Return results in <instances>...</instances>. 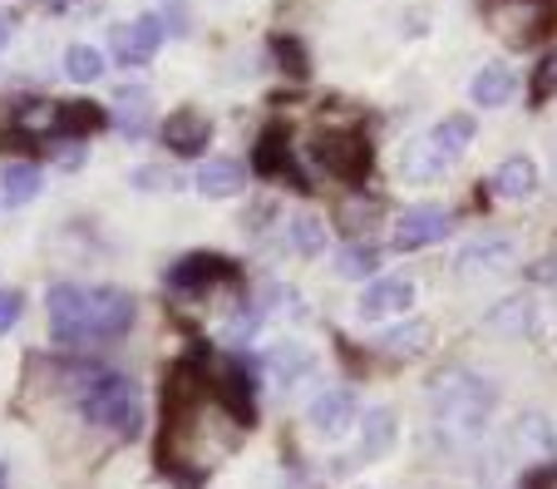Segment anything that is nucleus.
Here are the masks:
<instances>
[{"mask_svg": "<svg viewBox=\"0 0 557 489\" xmlns=\"http://www.w3.org/2000/svg\"><path fill=\"white\" fill-rule=\"evenodd\" d=\"M163 35H169L163 15H138L134 25H119V30L109 35V54H114L119 64H148L158 54V45H163Z\"/></svg>", "mask_w": 557, "mask_h": 489, "instance_id": "nucleus-10", "label": "nucleus"}, {"mask_svg": "<svg viewBox=\"0 0 557 489\" xmlns=\"http://www.w3.org/2000/svg\"><path fill=\"white\" fill-rule=\"evenodd\" d=\"M533 321H537V311H533V302H528V297H508L504 307L488 311V327L504 331V337H528V331H533Z\"/></svg>", "mask_w": 557, "mask_h": 489, "instance_id": "nucleus-21", "label": "nucleus"}, {"mask_svg": "<svg viewBox=\"0 0 557 489\" xmlns=\"http://www.w3.org/2000/svg\"><path fill=\"white\" fill-rule=\"evenodd\" d=\"M40 188H45V179H40V169H35V163H11V169L0 173V193H5V203H11V208L30 203Z\"/></svg>", "mask_w": 557, "mask_h": 489, "instance_id": "nucleus-22", "label": "nucleus"}, {"mask_svg": "<svg viewBox=\"0 0 557 489\" xmlns=\"http://www.w3.org/2000/svg\"><path fill=\"white\" fill-rule=\"evenodd\" d=\"M306 366H311V352H306V346H296V341H282V346H272V352L262 356V371L272 376L276 386L301 381L296 371H306Z\"/></svg>", "mask_w": 557, "mask_h": 489, "instance_id": "nucleus-19", "label": "nucleus"}, {"mask_svg": "<svg viewBox=\"0 0 557 489\" xmlns=\"http://www.w3.org/2000/svg\"><path fill=\"white\" fill-rule=\"evenodd\" d=\"M414 297H420V292H414L410 277H375V282L360 292L356 311L366 321H385V317H400V311H410Z\"/></svg>", "mask_w": 557, "mask_h": 489, "instance_id": "nucleus-11", "label": "nucleus"}, {"mask_svg": "<svg viewBox=\"0 0 557 489\" xmlns=\"http://www.w3.org/2000/svg\"><path fill=\"white\" fill-rule=\"evenodd\" d=\"M257 173L262 179H282V183H301V169H296V154L292 144H286V129H267L262 138H257Z\"/></svg>", "mask_w": 557, "mask_h": 489, "instance_id": "nucleus-14", "label": "nucleus"}, {"mask_svg": "<svg viewBox=\"0 0 557 489\" xmlns=\"http://www.w3.org/2000/svg\"><path fill=\"white\" fill-rule=\"evenodd\" d=\"M375 346L385 356H420V352H430V327L424 321H400L385 337H375Z\"/></svg>", "mask_w": 557, "mask_h": 489, "instance_id": "nucleus-20", "label": "nucleus"}, {"mask_svg": "<svg viewBox=\"0 0 557 489\" xmlns=\"http://www.w3.org/2000/svg\"><path fill=\"white\" fill-rule=\"evenodd\" d=\"M79 411L104 426L109 436L128 440L144 426V401H138V386L128 381L124 371H85V386H79Z\"/></svg>", "mask_w": 557, "mask_h": 489, "instance_id": "nucleus-3", "label": "nucleus"}, {"mask_svg": "<svg viewBox=\"0 0 557 489\" xmlns=\"http://www.w3.org/2000/svg\"><path fill=\"white\" fill-rule=\"evenodd\" d=\"M528 489H557V465H553V469H543V475H533V479H528Z\"/></svg>", "mask_w": 557, "mask_h": 489, "instance_id": "nucleus-34", "label": "nucleus"}, {"mask_svg": "<svg viewBox=\"0 0 557 489\" xmlns=\"http://www.w3.org/2000/svg\"><path fill=\"white\" fill-rule=\"evenodd\" d=\"M286 237H292V247L301 257H315V253H326V228H321V218H292V228H286Z\"/></svg>", "mask_w": 557, "mask_h": 489, "instance_id": "nucleus-27", "label": "nucleus"}, {"mask_svg": "<svg viewBox=\"0 0 557 489\" xmlns=\"http://www.w3.org/2000/svg\"><path fill=\"white\" fill-rule=\"evenodd\" d=\"M473 144V119L469 114H449L430 129L424 138H414L405 149V179L410 183H440L454 163L463 159V149Z\"/></svg>", "mask_w": 557, "mask_h": 489, "instance_id": "nucleus-4", "label": "nucleus"}, {"mask_svg": "<svg viewBox=\"0 0 557 489\" xmlns=\"http://www.w3.org/2000/svg\"><path fill=\"white\" fill-rule=\"evenodd\" d=\"M119 129L128 138H138L148 124H153V105H148V89H119Z\"/></svg>", "mask_w": 557, "mask_h": 489, "instance_id": "nucleus-23", "label": "nucleus"}, {"mask_svg": "<svg viewBox=\"0 0 557 489\" xmlns=\"http://www.w3.org/2000/svg\"><path fill=\"white\" fill-rule=\"evenodd\" d=\"M163 179H169V173H163V169H138V173H134V188L163 193V188H169V183H163Z\"/></svg>", "mask_w": 557, "mask_h": 489, "instance_id": "nucleus-33", "label": "nucleus"}, {"mask_svg": "<svg viewBox=\"0 0 557 489\" xmlns=\"http://www.w3.org/2000/svg\"><path fill=\"white\" fill-rule=\"evenodd\" d=\"M434 411H440V420L454 436H479L488 411H494V391L473 371H449L440 381V391H434Z\"/></svg>", "mask_w": 557, "mask_h": 489, "instance_id": "nucleus-5", "label": "nucleus"}, {"mask_svg": "<svg viewBox=\"0 0 557 489\" xmlns=\"http://www.w3.org/2000/svg\"><path fill=\"white\" fill-rule=\"evenodd\" d=\"M389 445H395V411H375L366 415V445H360V455H389Z\"/></svg>", "mask_w": 557, "mask_h": 489, "instance_id": "nucleus-26", "label": "nucleus"}, {"mask_svg": "<svg viewBox=\"0 0 557 489\" xmlns=\"http://www.w3.org/2000/svg\"><path fill=\"white\" fill-rule=\"evenodd\" d=\"M508 253H513V243H504V237H494V243H488V237H484V243H469V247H463V257L454 262V272L469 277V272H479V267H498Z\"/></svg>", "mask_w": 557, "mask_h": 489, "instance_id": "nucleus-25", "label": "nucleus"}, {"mask_svg": "<svg viewBox=\"0 0 557 489\" xmlns=\"http://www.w3.org/2000/svg\"><path fill=\"white\" fill-rule=\"evenodd\" d=\"M315 159L326 163V173H336V179L360 183L370 173L375 149H370V138L360 134V129H346V134H321L315 138Z\"/></svg>", "mask_w": 557, "mask_h": 489, "instance_id": "nucleus-7", "label": "nucleus"}, {"mask_svg": "<svg viewBox=\"0 0 557 489\" xmlns=\"http://www.w3.org/2000/svg\"><path fill=\"white\" fill-rule=\"evenodd\" d=\"M454 228V213L449 208H440V203H420V208H410V213L395 218V247L400 253H414V247H434L444 243Z\"/></svg>", "mask_w": 557, "mask_h": 489, "instance_id": "nucleus-9", "label": "nucleus"}, {"mask_svg": "<svg viewBox=\"0 0 557 489\" xmlns=\"http://www.w3.org/2000/svg\"><path fill=\"white\" fill-rule=\"evenodd\" d=\"M306 420H311L315 436L341 440L350 426H356V391H350V386H331V391H321L311 401V411H306Z\"/></svg>", "mask_w": 557, "mask_h": 489, "instance_id": "nucleus-12", "label": "nucleus"}, {"mask_svg": "<svg viewBox=\"0 0 557 489\" xmlns=\"http://www.w3.org/2000/svg\"><path fill=\"white\" fill-rule=\"evenodd\" d=\"M169 426H163V469L188 485H198L212 465H218L227 450H237L243 440V415L232 411L218 391H212L208 376H198L193 366H173L169 376Z\"/></svg>", "mask_w": 557, "mask_h": 489, "instance_id": "nucleus-1", "label": "nucleus"}, {"mask_svg": "<svg viewBox=\"0 0 557 489\" xmlns=\"http://www.w3.org/2000/svg\"><path fill=\"white\" fill-rule=\"evenodd\" d=\"M469 95H473V105H479V109H504L508 99L518 95V75H513V64H504V60L484 64V70L473 75Z\"/></svg>", "mask_w": 557, "mask_h": 489, "instance_id": "nucleus-15", "label": "nucleus"}, {"mask_svg": "<svg viewBox=\"0 0 557 489\" xmlns=\"http://www.w3.org/2000/svg\"><path fill=\"white\" fill-rule=\"evenodd\" d=\"M375 267H380V257H375V247L370 243H346L336 253V272L341 277H375Z\"/></svg>", "mask_w": 557, "mask_h": 489, "instance_id": "nucleus-28", "label": "nucleus"}, {"mask_svg": "<svg viewBox=\"0 0 557 489\" xmlns=\"http://www.w3.org/2000/svg\"><path fill=\"white\" fill-rule=\"evenodd\" d=\"M5 40H11V21H0V50H5Z\"/></svg>", "mask_w": 557, "mask_h": 489, "instance_id": "nucleus-35", "label": "nucleus"}, {"mask_svg": "<svg viewBox=\"0 0 557 489\" xmlns=\"http://www.w3.org/2000/svg\"><path fill=\"white\" fill-rule=\"evenodd\" d=\"M50 327L60 346H89V341H119L134 327V297L119 288H54Z\"/></svg>", "mask_w": 557, "mask_h": 489, "instance_id": "nucleus-2", "label": "nucleus"}, {"mask_svg": "<svg viewBox=\"0 0 557 489\" xmlns=\"http://www.w3.org/2000/svg\"><path fill=\"white\" fill-rule=\"evenodd\" d=\"M247 188V169L237 159H208L198 169V193L202 198H237Z\"/></svg>", "mask_w": 557, "mask_h": 489, "instance_id": "nucleus-17", "label": "nucleus"}, {"mask_svg": "<svg viewBox=\"0 0 557 489\" xmlns=\"http://www.w3.org/2000/svg\"><path fill=\"white\" fill-rule=\"evenodd\" d=\"M488 188H494V198H508V203L528 198V193L537 188V163H533V159H523V154H513V159H504V163L494 169Z\"/></svg>", "mask_w": 557, "mask_h": 489, "instance_id": "nucleus-16", "label": "nucleus"}, {"mask_svg": "<svg viewBox=\"0 0 557 489\" xmlns=\"http://www.w3.org/2000/svg\"><path fill=\"white\" fill-rule=\"evenodd\" d=\"M99 124H104V109L99 105H79V99L54 105V134L60 138H85V134H95Z\"/></svg>", "mask_w": 557, "mask_h": 489, "instance_id": "nucleus-18", "label": "nucleus"}, {"mask_svg": "<svg viewBox=\"0 0 557 489\" xmlns=\"http://www.w3.org/2000/svg\"><path fill=\"white\" fill-rule=\"evenodd\" d=\"M218 282H227V288H237V282H243L237 262H232V257H218V253H193V257H183V262L169 272V288L183 292V297L208 292V288H218Z\"/></svg>", "mask_w": 557, "mask_h": 489, "instance_id": "nucleus-8", "label": "nucleus"}, {"mask_svg": "<svg viewBox=\"0 0 557 489\" xmlns=\"http://www.w3.org/2000/svg\"><path fill=\"white\" fill-rule=\"evenodd\" d=\"M375 213H380L375 203H346V208H341V223H346L350 233H366V228L375 223Z\"/></svg>", "mask_w": 557, "mask_h": 489, "instance_id": "nucleus-30", "label": "nucleus"}, {"mask_svg": "<svg viewBox=\"0 0 557 489\" xmlns=\"http://www.w3.org/2000/svg\"><path fill=\"white\" fill-rule=\"evenodd\" d=\"M272 50L282 54V60H276V64H282L286 75H296V80L306 75V50H301V45H296V40H286V35H276V40H272Z\"/></svg>", "mask_w": 557, "mask_h": 489, "instance_id": "nucleus-29", "label": "nucleus"}, {"mask_svg": "<svg viewBox=\"0 0 557 489\" xmlns=\"http://www.w3.org/2000/svg\"><path fill=\"white\" fill-rule=\"evenodd\" d=\"M553 95H557V54H547L537 80H533V99H553Z\"/></svg>", "mask_w": 557, "mask_h": 489, "instance_id": "nucleus-32", "label": "nucleus"}, {"mask_svg": "<svg viewBox=\"0 0 557 489\" xmlns=\"http://www.w3.org/2000/svg\"><path fill=\"white\" fill-rule=\"evenodd\" d=\"M212 138V119L202 114V109H178V114L163 124V144H169L178 159H193V154L208 149Z\"/></svg>", "mask_w": 557, "mask_h": 489, "instance_id": "nucleus-13", "label": "nucleus"}, {"mask_svg": "<svg viewBox=\"0 0 557 489\" xmlns=\"http://www.w3.org/2000/svg\"><path fill=\"white\" fill-rule=\"evenodd\" d=\"M547 15H553V0H488V25L508 45H533L547 30Z\"/></svg>", "mask_w": 557, "mask_h": 489, "instance_id": "nucleus-6", "label": "nucleus"}, {"mask_svg": "<svg viewBox=\"0 0 557 489\" xmlns=\"http://www.w3.org/2000/svg\"><path fill=\"white\" fill-rule=\"evenodd\" d=\"M64 75H70L74 85H95V80L104 75V54H99L95 45H70V50H64Z\"/></svg>", "mask_w": 557, "mask_h": 489, "instance_id": "nucleus-24", "label": "nucleus"}, {"mask_svg": "<svg viewBox=\"0 0 557 489\" xmlns=\"http://www.w3.org/2000/svg\"><path fill=\"white\" fill-rule=\"evenodd\" d=\"M21 307H25L21 292H5V288H0V337H5V331L21 321Z\"/></svg>", "mask_w": 557, "mask_h": 489, "instance_id": "nucleus-31", "label": "nucleus"}]
</instances>
